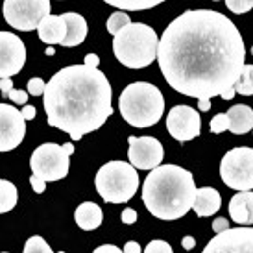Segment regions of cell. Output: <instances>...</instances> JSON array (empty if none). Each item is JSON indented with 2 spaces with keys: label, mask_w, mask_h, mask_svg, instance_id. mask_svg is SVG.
<instances>
[{
  "label": "cell",
  "mask_w": 253,
  "mask_h": 253,
  "mask_svg": "<svg viewBox=\"0 0 253 253\" xmlns=\"http://www.w3.org/2000/svg\"><path fill=\"white\" fill-rule=\"evenodd\" d=\"M246 48L231 19L212 9H189L163 32L157 61L179 94L211 100L233 89L244 69Z\"/></svg>",
  "instance_id": "6da1fadb"
},
{
  "label": "cell",
  "mask_w": 253,
  "mask_h": 253,
  "mask_svg": "<svg viewBox=\"0 0 253 253\" xmlns=\"http://www.w3.org/2000/svg\"><path fill=\"white\" fill-rule=\"evenodd\" d=\"M42 96L48 124L74 141L100 129L113 115L109 80L100 69L85 63L57 71Z\"/></svg>",
  "instance_id": "7a4b0ae2"
},
{
  "label": "cell",
  "mask_w": 253,
  "mask_h": 253,
  "mask_svg": "<svg viewBox=\"0 0 253 253\" xmlns=\"http://www.w3.org/2000/svg\"><path fill=\"white\" fill-rule=\"evenodd\" d=\"M196 196L194 177L179 165H159L142 185V202L159 220H177L192 209Z\"/></svg>",
  "instance_id": "3957f363"
},
{
  "label": "cell",
  "mask_w": 253,
  "mask_h": 253,
  "mask_svg": "<svg viewBox=\"0 0 253 253\" xmlns=\"http://www.w3.org/2000/svg\"><path fill=\"white\" fill-rule=\"evenodd\" d=\"M159 37L152 26L131 22L113 37V54L127 69H144L157 57Z\"/></svg>",
  "instance_id": "277c9868"
},
{
  "label": "cell",
  "mask_w": 253,
  "mask_h": 253,
  "mask_svg": "<svg viewBox=\"0 0 253 253\" xmlns=\"http://www.w3.org/2000/svg\"><path fill=\"white\" fill-rule=\"evenodd\" d=\"M119 109L129 126L150 127L161 120L165 98L161 91L150 82H135L120 92Z\"/></svg>",
  "instance_id": "5b68a950"
},
{
  "label": "cell",
  "mask_w": 253,
  "mask_h": 253,
  "mask_svg": "<svg viewBox=\"0 0 253 253\" xmlns=\"http://www.w3.org/2000/svg\"><path fill=\"white\" fill-rule=\"evenodd\" d=\"M94 183L107 204H126L139 189V174L131 163L109 161L100 167Z\"/></svg>",
  "instance_id": "8992f818"
},
{
  "label": "cell",
  "mask_w": 253,
  "mask_h": 253,
  "mask_svg": "<svg viewBox=\"0 0 253 253\" xmlns=\"http://www.w3.org/2000/svg\"><path fill=\"white\" fill-rule=\"evenodd\" d=\"M74 152V144L67 142L59 146L56 142H44L34 150L30 157L32 174L42 181H59L69 174V157Z\"/></svg>",
  "instance_id": "52a82bcc"
},
{
  "label": "cell",
  "mask_w": 253,
  "mask_h": 253,
  "mask_svg": "<svg viewBox=\"0 0 253 253\" xmlns=\"http://www.w3.org/2000/svg\"><path fill=\"white\" fill-rule=\"evenodd\" d=\"M220 177L233 190L253 189V148H233L220 161Z\"/></svg>",
  "instance_id": "ba28073f"
},
{
  "label": "cell",
  "mask_w": 253,
  "mask_h": 253,
  "mask_svg": "<svg viewBox=\"0 0 253 253\" xmlns=\"http://www.w3.org/2000/svg\"><path fill=\"white\" fill-rule=\"evenodd\" d=\"M50 15V0H4V19L15 30L32 32Z\"/></svg>",
  "instance_id": "9c48e42d"
},
{
  "label": "cell",
  "mask_w": 253,
  "mask_h": 253,
  "mask_svg": "<svg viewBox=\"0 0 253 253\" xmlns=\"http://www.w3.org/2000/svg\"><path fill=\"white\" fill-rule=\"evenodd\" d=\"M167 129L169 133L179 142H187L196 139L202 131V119L200 113L190 106L179 104L170 109L167 115Z\"/></svg>",
  "instance_id": "30bf717a"
},
{
  "label": "cell",
  "mask_w": 253,
  "mask_h": 253,
  "mask_svg": "<svg viewBox=\"0 0 253 253\" xmlns=\"http://www.w3.org/2000/svg\"><path fill=\"white\" fill-rule=\"evenodd\" d=\"M202 253H253V227H229L218 233Z\"/></svg>",
  "instance_id": "8fae6325"
},
{
  "label": "cell",
  "mask_w": 253,
  "mask_h": 253,
  "mask_svg": "<svg viewBox=\"0 0 253 253\" xmlns=\"http://www.w3.org/2000/svg\"><path fill=\"white\" fill-rule=\"evenodd\" d=\"M26 63V46L13 32H0V80L11 78Z\"/></svg>",
  "instance_id": "7c38bea8"
},
{
  "label": "cell",
  "mask_w": 253,
  "mask_h": 253,
  "mask_svg": "<svg viewBox=\"0 0 253 253\" xmlns=\"http://www.w3.org/2000/svg\"><path fill=\"white\" fill-rule=\"evenodd\" d=\"M26 120L15 106L0 104V152H11L24 141Z\"/></svg>",
  "instance_id": "4fadbf2b"
},
{
  "label": "cell",
  "mask_w": 253,
  "mask_h": 253,
  "mask_svg": "<svg viewBox=\"0 0 253 253\" xmlns=\"http://www.w3.org/2000/svg\"><path fill=\"white\" fill-rule=\"evenodd\" d=\"M129 163L137 170H154L163 161V144L155 137H129L127 139Z\"/></svg>",
  "instance_id": "5bb4252c"
},
{
  "label": "cell",
  "mask_w": 253,
  "mask_h": 253,
  "mask_svg": "<svg viewBox=\"0 0 253 253\" xmlns=\"http://www.w3.org/2000/svg\"><path fill=\"white\" fill-rule=\"evenodd\" d=\"M39 39L46 44H63L67 37V22L63 15H48L37 26Z\"/></svg>",
  "instance_id": "9a60e30c"
},
{
  "label": "cell",
  "mask_w": 253,
  "mask_h": 253,
  "mask_svg": "<svg viewBox=\"0 0 253 253\" xmlns=\"http://www.w3.org/2000/svg\"><path fill=\"white\" fill-rule=\"evenodd\" d=\"M229 216L235 224L253 225V192H237L229 202Z\"/></svg>",
  "instance_id": "2e32d148"
},
{
  "label": "cell",
  "mask_w": 253,
  "mask_h": 253,
  "mask_svg": "<svg viewBox=\"0 0 253 253\" xmlns=\"http://www.w3.org/2000/svg\"><path fill=\"white\" fill-rule=\"evenodd\" d=\"M220 207H222V196H220V192L216 189H212V187H200V189H196L192 209H194L198 216H212V214H216Z\"/></svg>",
  "instance_id": "e0dca14e"
},
{
  "label": "cell",
  "mask_w": 253,
  "mask_h": 253,
  "mask_svg": "<svg viewBox=\"0 0 253 253\" xmlns=\"http://www.w3.org/2000/svg\"><path fill=\"white\" fill-rule=\"evenodd\" d=\"M225 115L229 120L227 131H231L233 135H244L253 129V109L246 104L231 106Z\"/></svg>",
  "instance_id": "ac0fdd59"
},
{
  "label": "cell",
  "mask_w": 253,
  "mask_h": 253,
  "mask_svg": "<svg viewBox=\"0 0 253 253\" xmlns=\"http://www.w3.org/2000/svg\"><path fill=\"white\" fill-rule=\"evenodd\" d=\"M74 220L80 229L84 231H92V229H98L104 220V212L100 209L98 204L94 202H84L76 207L74 212Z\"/></svg>",
  "instance_id": "d6986e66"
},
{
  "label": "cell",
  "mask_w": 253,
  "mask_h": 253,
  "mask_svg": "<svg viewBox=\"0 0 253 253\" xmlns=\"http://www.w3.org/2000/svg\"><path fill=\"white\" fill-rule=\"evenodd\" d=\"M63 19L67 22V37H65L61 46L72 48V46L82 44L85 41V37H87V32H89L87 21L78 13H63Z\"/></svg>",
  "instance_id": "ffe728a7"
},
{
  "label": "cell",
  "mask_w": 253,
  "mask_h": 253,
  "mask_svg": "<svg viewBox=\"0 0 253 253\" xmlns=\"http://www.w3.org/2000/svg\"><path fill=\"white\" fill-rule=\"evenodd\" d=\"M19 200V192L11 181H6L0 177V214L2 212H9L17 205Z\"/></svg>",
  "instance_id": "44dd1931"
},
{
  "label": "cell",
  "mask_w": 253,
  "mask_h": 253,
  "mask_svg": "<svg viewBox=\"0 0 253 253\" xmlns=\"http://www.w3.org/2000/svg\"><path fill=\"white\" fill-rule=\"evenodd\" d=\"M106 4L113 7H119L124 11H144L163 4L165 0H104Z\"/></svg>",
  "instance_id": "7402d4cb"
},
{
  "label": "cell",
  "mask_w": 253,
  "mask_h": 253,
  "mask_svg": "<svg viewBox=\"0 0 253 253\" xmlns=\"http://www.w3.org/2000/svg\"><path fill=\"white\" fill-rule=\"evenodd\" d=\"M235 92H239L242 96H253V65H244L235 84Z\"/></svg>",
  "instance_id": "603a6c76"
},
{
  "label": "cell",
  "mask_w": 253,
  "mask_h": 253,
  "mask_svg": "<svg viewBox=\"0 0 253 253\" xmlns=\"http://www.w3.org/2000/svg\"><path fill=\"white\" fill-rule=\"evenodd\" d=\"M127 24H131V19L126 11H115V13L107 19V32L111 34L113 37L119 34L122 28H126Z\"/></svg>",
  "instance_id": "cb8c5ba5"
},
{
  "label": "cell",
  "mask_w": 253,
  "mask_h": 253,
  "mask_svg": "<svg viewBox=\"0 0 253 253\" xmlns=\"http://www.w3.org/2000/svg\"><path fill=\"white\" fill-rule=\"evenodd\" d=\"M22 253H54V252H52L50 244L42 239V237L34 235V237H30V239L24 242ZM57 253H65V252H57Z\"/></svg>",
  "instance_id": "d4e9b609"
},
{
  "label": "cell",
  "mask_w": 253,
  "mask_h": 253,
  "mask_svg": "<svg viewBox=\"0 0 253 253\" xmlns=\"http://www.w3.org/2000/svg\"><path fill=\"white\" fill-rule=\"evenodd\" d=\"M225 6L227 9L235 15H242L248 13L253 7V0H225Z\"/></svg>",
  "instance_id": "484cf974"
},
{
  "label": "cell",
  "mask_w": 253,
  "mask_h": 253,
  "mask_svg": "<svg viewBox=\"0 0 253 253\" xmlns=\"http://www.w3.org/2000/svg\"><path fill=\"white\" fill-rule=\"evenodd\" d=\"M229 126V120H227V115L225 113H218L214 115L211 120V133H224Z\"/></svg>",
  "instance_id": "4316f807"
},
{
  "label": "cell",
  "mask_w": 253,
  "mask_h": 253,
  "mask_svg": "<svg viewBox=\"0 0 253 253\" xmlns=\"http://www.w3.org/2000/svg\"><path fill=\"white\" fill-rule=\"evenodd\" d=\"M144 253H174V250H172V246H170L169 242L157 239V240H152L148 244Z\"/></svg>",
  "instance_id": "83f0119b"
},
{
  "label": "cell",
  "mask_w": 253,
  "mask_h": 253,
  "mask_svg": "<svg viewBox=\"0 0 253 253\" xmlns=\"http://www.w3.org/2000/svg\"><path fill=\"white\" fill-rule=\"evenodd\" d=\"M28 94H32V96H41V94H44V91H46V84L42 82V78H32L28 82Z\"/></svg>",
  "instance_id": "f1b7e54d"
},
{
  "label": "cell",
  "mask_w": 253,
  "mask_h": 253,
  "mask_svg": "<svg viewBox=\"0 0 253 253\" xmlns=\"http://www.w3.org/2000/svg\"><path fill=\"white\" fill-rule=\"evenodd\" d=\"M11 102L19 104V106H26L28 104V91H21V89H13V91L7 94Z\"/></svg>",
  "instance_id": "f546056e"
},
{
  "label": "cell",
  "mask_w": 253,
  "mask_h": 253,
  "mask_svg": "<svg viewBox=\"0 0 253 253\" xmlns=\"http://www.w3.org/2000/svg\"><path fill=\"white\" fill-rule=\"evenodd\" d=\"M122 222H124V224H127V225H131V224H135V222H137V211H135V209H131V207H127V209H124V211H122Z\"/></svg>",
  "instance_id": "4dcf8cb0"
},
{
  "label": "cell",
  "mask_w": 253,
  "mask_h": 253,
  "mask_svg": "<svg viewBox=\"0 0 253 253\" xmlns=\"http://www.w3.org/2000/svg\"><path fill=\"white\" fill-rule=\"evenodd\" d=\"M13 89L15 87H13V80H11V78H4V80H0V92H2L4 96H7Z\"/></svg>",
  "instance_id": "1f68e13d"
},
{
  "label": "cell",
  "mask_w": 253,
  "mask_h": 253,
  "mask_svg": "<svg viewBox=\"0 0 253 253\" xmlns=\"http://www.w3.org/2000/svg\"><path fill=\"white\" fill-rule=\"evenodd\" d=\"M30 185H32V189L36 190L37 194L44 192V189H46V183L42 181V179H39L37 176H32V177H30Z\"/></svg>",
  "instance_id": "d6a6232c"
},
{
  "label": "cell",
  "mask_w": 253,
  "mask_h": 253,
  "mask_svg": "<svg viewBox=\"0 0 253 253\" xmlns=\"http://www.w3.org/2000/svg\"><path fill=\"white\" fill-rule=\"evenodd\" d=\"M225 229H229V222H227L225 218H216V220H214V224H212V231L218 235V233L225 231Z\"/></svg>",
  "instance_id": "836d02e7"
},
{
  "label": "cell",
  "mask_w": 253,
  "mask_h": 253,
  "mask_svg": "<svg viewBox=\"0 0 253 253\" xmlns=\"http://www.w3.org/2000/svg\"><path fill=\"white\" fill-rule=\"evenodd\" d=\"M92 253H124L120 252L119 246H115V244H104V246H98Z\"/></svg>",
  "instance_id": "e575fe53"
},
{
  "label": "cell",
  "mask_w": 253,
  "mask_h": 253,
  "mask_svg": "<svg viewBox=\"0 0 253 253\" xmlns=\"http://www.w3.org/2000/svg\"><path fill=\"white\" fill-rule=\"evenodd\" d=\"M122 252L124 253H142V250H141V244H139V242L129 240V242L124 244V250H122Z\"/></svg>",
  "instance_id": "d590c367"
},
{
  "label": "cell",
  "mask_w": 253,
  "mask_h": 253,
  "mask_svg": "<svg viewBox=\"0 0 253 253\" xmlns=\"http://www.w3.org/2000/svg\"><path fill=\"white\" fill-rule=\"evenodd\" d=\"M21 113H22V117H24V120H32L34 117H36V107L28 106V104H26V106L22 107Z\"/></svg>",
  "instance_id": "8d00e7d4"
},
{
  "label": "cell",
  "mask_w": 253,
  "mask_h": 253,
  "mask_svg": "<svg viewBox=\"0 0 253 253\" xmlns=\"http://www.w3.org/2000/svg\"><path fill=\"white\" fill-rule=\"evenodd\" d=\"M85 65H89V67H94V69H98L100 57L96 56V54H87V56H85Z\"/></svg>",
  "instance_id": "74e56055"
},
{
  "label": "cell",
  "mask_w": 253,
  "mask_h": 253,
  "mask_svg": "<svg viewBox=\"0 0 253 253\" xmlns=\"http://www.w3.org/2000/svg\"><path fill=\"white\" fill-rule=\"evenodd\" d=\"M181 246L185 248V250H192V248L196 246V240H194V237H185V239L181 240Z\"/></svg>",
  "instance_id": "f35d334b"
},
{
  "label": "cell",
  "mask_w": 253,
  "mask_h": 253,
  "mask_svg": "<svg viewBox=\"0 0 253 253\" xmlns=\"http://www.w3.org/2000/svg\"><path fill=\"white\" fill-rule=\"evenodd\" d=\"M198 107H200V111H209L211 109V100H198Z\"/></svg>",
  "instance_id": "ab89813d"
},
{
  "label": "cell",
  "mask_w": 253,
  "mask_h": 253,
  "mask_svg": "<svg viewBox=\"0 0 253 253\" xmlns=\"http://www.w3.org/2000/svg\"><path fill=\"white\" fill-rule=\"evenodd\" d=\"M235 94H237V92H235V87H233V89H227V91H224L220 96H222V100H233V98H235Z\"/></svg>",
  "instance_id": "60d3db41"
},
{
  "label": "cell",
  "mask_w": 253,
  "mask_h": 253,
  "mask_svg": "<svg viewBox=\"0 0 253 253\" xmlns=\"http://www.w3.org/2000/svg\"><path fill=\"white\" fill-rule=\"evenodd\" d=\"M46 54H48V56H54V54H56L54 46H48V48H46Z\"/></svg>",
  "instance_id": "b9f144b4"
},
{
  "label": "cell",
  "mask_w": 253,
  "mask_h": 253,
  "mask_svg": "<svg viewBox=\"0 0 253 253\" xmlns=\"http://www.w3.org/2000/svg\"><path fill=\"white\" fill-rule=\"evenodd\" d=\"M252 54H253V48H252Z\"/></svg>",
  "instance_id": "7bdbcfd3"
},
{
  "label": "cell",
  "mask_w": 253,
  "mask_h": 253,
  "mask_svg": "<svg viewBox=\"0 0 253 253\" xmlns=\"http://www.w3.org/2000/svg\"><path fill=\"white\" fill-rule=\"evenodd\" d=\"M2 253H7V252H2Z\"/></svg>",
  "instance_id": "ee69618b"
}]
</instances>
